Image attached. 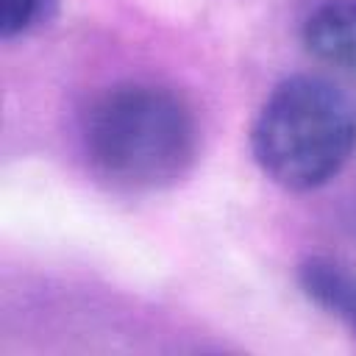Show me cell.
Returning a JSON list of instances; mask_svg holds the SVG:
<instances>
[{
  "label": "cell",
  "instance_id": "obj_1",
  "mask_svg": "<svg viewBox=\"0 0 356 356\" xmlns=\"http://www.w3.org/2000/svg\"><path fill=\"white\" fill-rule=\"evenodd\" d=\"M89 167L117 189H161L197 156L192 108L170 89L128 81L100 92L83 114Z\"/></svg>",
  "mask_w": 356,
  "mask_h": 356
},
{
  "label": "cell",
  "instance_id": "obj_2",
  "mask_svg": "<svg viewBox=\"0 0 356 356\" xmlns=\"http://www.w3.org/2000/svg\"><path fill=\"white\" fill-rule=\"evenodd\" d=\"M353 150L356 103L320 75H289L275 83L250 125L256 164L289 192L328 184Z\"/></svg>",
  "mask_w": 356,
  "mask_h": 356
},
{
  "label": "cell",
  "instance_id": "obj_3",
  "mask_svg": "<svg viewBox=\"0 0 356 356\" xmlns=\"http://www.w3.org/2000/svg\"><path fill=\"white\" fill-rule=\"evenodd\" d=\"M300 39L317 61L356 78V0L320 3L303 19Z\"/></svg>",
  "mask_w": 356,
  "mask_h": 356
},
{
  "label": "cell",
  "instance_id": "obj_4",
  "mask_svg": "<svg viewBox=\"0 0 356 356\" xmlns=\"http://www.w3.org/2000/svg\"><path fill=\"white\" fill-rule=\"evenodd\" d=\"M298 284L303 295L323 312L337 317L356 337V273L339 261L312 256L298 267Z\"/></svg>",
  "mask_w": 356,
  "mask_h": 356
},
{
  "label": "cell",
  "instance_id": "obj_5",
  "mask_svg": "<svg viewBox=\"0 0 356 356\" xmlns=\"http://www.w3.org/2000/svg\"><path fill=\"white\" fill-rule=\"evenodd\" d=\"M56 0H0V36L14 39L36 28Z\"/></svg>",
  "mask_w": 356,
  "mask_h": 356
}]
</instances>
